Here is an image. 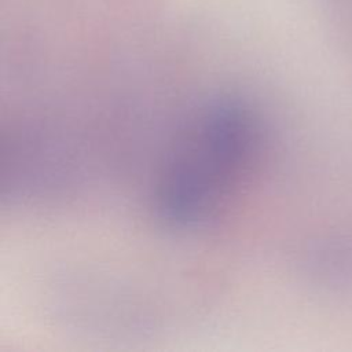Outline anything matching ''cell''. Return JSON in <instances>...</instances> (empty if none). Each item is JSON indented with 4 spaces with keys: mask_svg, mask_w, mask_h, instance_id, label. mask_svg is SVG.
<instances>
[{
    "mask_svg": "<svg viewBox=\"0 0 352 352\" xmlns=\"http://www.w3.org/2000/svg\"><path fill=\"white\" fill-rule=\"evenodd\" d=\"M175 131L151 187L157 221L191 232L219 219L253 170L261 131L236 98H213Z\"/></svg>",
    "mask_w": 352,
    "mask_h": 352,
    "instance_id": "6da1fadb",
    "label": "cell"
}]
</instances>
